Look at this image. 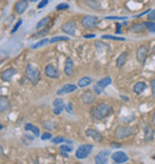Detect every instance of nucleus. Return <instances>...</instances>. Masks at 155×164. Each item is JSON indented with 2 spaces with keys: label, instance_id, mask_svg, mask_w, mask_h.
Instances as JSON below:
<instances>
[{
  "label": "nucleus",
  "instance_id": "37",
  "mask_svg": "<svg viewBox=\"0 0 155 164\" xmlns=\"http://www.w3.org/2000/svg\"><path fill=\"white\" fill-rule=\"evenodd\" d=\"M43 127L47 128V130H53L54 123L51 122V121H46V122H43Z\"/></svg>",
  "mask_w": 155,
  "mask_h": 164
},
{
  "label": "nucleus",
  "instance_id": "25",
  "mask_svg": "<svg viewBox=\"0 0 155 164\" xmlns=\"http://www.w3.org/2000/svg\"><path fill=\"white\" fill-rule=\"evenodd\" d=\"M49 22H50V17H44V18H42V19L36 24V29L40 30V29H42V28H44Z\"/></svg>",
  "mask_w": 155,
  "mask_h": 164
},
{
  "label": "nucleus",
  "instance_id": "22",
  "mask_svg": "<svg viewBox=\"0 0 155 164\" xmlns=\"http://www.w3.org/2000/svg\"><path fill=\"white\" fill-rule=\"evenodd\" d=\"M146 89H147V84L144 82H137L135 85H134V92L137 94V95L142 94Z\"/></svg>",
  "mask_w": 155,
  "mask_h": 164
},
{
  "label": "nucleus",
  "instance_id": "23",
  "mask_svg": "<svg viewBox=\"0 0 155 164\" xmlns=\"http://www.w3.org/2000/svg\"><path fill=\"white\" fill-rule=\"evenodd\" d=\"M92 83V78H90V77H82L80 78V80L78 82V86L79 88H85V86H87Z\"/></svg>",
  "mask_w": 155,
  "mask_h": 164
},
{
  "label": "nucleus",
  "instance_id": "4",
  "mask_svg": "<svg viewBox=\"0 0 155 164\" xmlns=\"http://www.w3.org/2000/svg\"><path fill=\"white\" fill-rule=\"evenodd\" d=\"M92 151H93V145H91V144H82L75 151V157L78 158V159H85V158H87L91 155Z\"/></svg>",
  "mask_w": 155,
  "mask_h": 164
},
{
  "label": "nucleus",
  "instance_id": "46",
  "mask_svg": "<svg viewBox=\"0 0 155 164\" xmlns=\"http://www.w3.org/2000/svg\"><path fill=\"white\" fill-rule=\"evenodd\" d=\"M152 126L155 128V111H154V114H153V117H152Z\"/></svg>",
  "mask_w": 155,
  "mask_h": 164
},
{
  "label": "nucleus",
  "instance_id": "17",
  "mask_svg": "<svg viewBox=\"0 0 155 164\" xmlns=\"http://www.w3.org/2000/svg\"><path fill=\"white\" fill-rule=\"evenodd\" d=\"M10 108H11L10 100L7 98L6 96H0V113L4 114V113H6Z\"/></svg>",
  "mask_w": 155,
  "mask_h": 164
},
{
  "label": "nucleus",
  "instance_id": "51",
  "mask_svg": "<svg viewBox=\"0 0 155 164\" xmlns=\"http://www.w3.org/2000/svg\"><path fill=\"white\" fill-rule=\"evenodd\" d=\"M31 3H36V1H38V0H30Z\"/></svg>",
  "mask_w": 155,
  "mask_h": 164
},
{
  "label": "nucleus",
  "instance_id": "13",
  "mask_svg": "<svg viewBox=\"0 0 155 164\" xmlns=\"http://www.w3.org/2000/svg\"><path fill=\"white\" fill-rule=\"evenodd\" d=\"M44 73L48 78H53V79H57L59 78V71L55 67L54 65H47L44 69Z\"/></svg>",
  "mask_w": 155,
  "mask_h": 164
},
{
  "label": "nucleus",
  "instance_id": "30",
  "mask_svg": "<svg viewBox=\"0 0 155 164\" xmlns=\"http://www.w3.org/2000/svg\"><path fill=\"white\" fill-rule=\"evenodd\" d=\"M144 27L148 31L155 34V22H144Z\"/></svg>",
  "mask_w": 155,
  "mask_h": 164
},
{
  "label": "nucleus",
  "instance_id": "32",
  "mask_svg": "<svg viewBox=\"0 0 155 164\" xmlns=\"http://www.w3.org/2000/svg\"><path fill=\"white\" fill-rule=\"evenodd\" d=\"M153 134H154V131L152 127H147L146 128V140H150L153 138Z\"/></svg>",
  "mask_w": 155,
  "mask_h": 164
},
{
  "label": "nucleus",
  "instance_id": "20",
  "mask_svg": "<svg viewBox=\"0 0 155 164\" xmlns=\"http://www.w3.org/2000/svg\"><path fill=\"white\" fill-rule=\"evenodd\" d=\"M111 83H112L111 77H104L103 79L98 80V83H97V86H98L99 89H105V88H106V86H109Z\"/></svg>",
  "mask_w": 155,
  "mask_h": 164
},
{
  "label": "nucleus",
  "instance_id": "42",
  "mask_svg": "<svg viewBox=\"0 0 155 164\" xmlns=\"http://www.w3.org/2000/svg\"><path fill=\"white\" fill-rule=\"evenodd\" d=\"M66 110H67L68 113L72 114V113H73V104H72V103H68L67 107H66Z\"/></svg>",
  "mask_w": 155,
  "mask_h": 164
},
{
  "label": "nucleus",
  "instance_id": "2",
  "mask_svg": "<svg viewBox=\"0 0 155 164\" xmlns=\"http://www.w3.org/2000/svg\"><path fill=\"white\" fill-rule=\"evenodd\" d=\"M25 75L27 78L34 85H36L37 83L40 82V78H41V72L40 69L35 65V64H27V69H25Z\"/></svg>",
  "mask_w": 155,
  "mask_h": 164
},
{
  "label": "nucleus",
  "instance_id": "41",
  "mask_svg": "<svg viewBox=\"0 0 155 164\" xmlns=\"http://www.w3.org/2000/svg\"><path fill=\"white\" fill-rule=\"evenodd\" d=\"M48 3H49V0H42L40 4H38V8H43V7H46L48 5Z\"/></svg>",
  "mask_w": 155,
  "mask_h": 164
},
{
  "label": "nucleus",
  "instance_id": "16",
  "mask_svg": "<svg viewBox=\"0 0 155 164\" xmlns=\"http://www.w3.org/2000/svg\"><path fill=\"white\" fill-rule=\"evenodd\" d=\"M53 107H54V113L56 115H59L62 113V110L65 109V102L62 98H55L54 102H53Z\"/></svg>",
  "mask_w": 155,
  "mask_h": 164
},
{
  "label": "nucleus",
  "instance_id": "48",
  "mask_svg": "<svg viewBox=\"0 0 155 164\" xmlns=\"http://www.w3.org/2000/svg\"><path fill=\"white\" fill-rule=\"evenodd\" d=\"M122 98H123V100H124V101H128V98H127V97H125V96H121Z\"/></svg>",
  "mask_w": 155,
  "mask_h": 164
},
{
  "label": "nucleus",
  "instance_id": "39",
  "mask_svg": "<svg viewBox=\"0 0 155 164\" xmlns=\"http://www.w3.org/2000/svg\"><path fill=\"white\" fill-rule=\"evenodd\" d=\"M148 21L149 22L155 21V8L154 10H150V12H149V14H148Z\"/></svg>",
  "mask_w": 155,
  "mask_h": 164
},
{
  "label": "nucleus",
  "instance_id": "26",
  "mask_svg": "<svg viewBox=\"0 0 155 164\" xmlns=\"http://www.w3.org/2000/svg\"><path fill=\"white\" fill-rule=\"evenodd\" d=\"M85 4H86L87 6L91 7V8H95V10L100 8V4H99L98 1H95V0H86Z\"/></svg>",
  "mask_w": 155,
  "mask_h": 164
},
{
  "label": "nucleus",
  "instance_id": "40",
  "mask_svg": "<svg viewBox=\"0 0 155 164\" xmlns=\"http://www.w3.org/2000/svg\"><path fill=\"white\" fill-rule=\"evenodd\" d=\"M150 88H152V94H153V97H155V78H153L150 80Z\"/></svg>",
  "mask_w": 155,
  "mask_h": 164
},
{
  "label": "nucleus",
  "instance_id": "9",
  "mask_svg": "<svg viewBox=\"0 0 155 164\" xmlns=\"http://www.w3.org/2000/svg\"><path fill=\"white\" fill-rule=\"evenodd\" d=\"M29 7V1L27 0H18L16 4H14V12L17 14L24 13Z\"/></svg>",
  "mask_w": 155,
  "mask_h": 164
},
{
  "label": "nucleus",
  "instance_id": "28",
  "mask_svg": "<svg viewBox=\"0 0 155 164\" xmlns=\"http://www.w3.org/2000/svg\"><path fill=\"white\" fill-rule=\"evenodd\" d=\"M101 38H103V40H114V41H125V38H124V37L112 36V35H104Z\"/></svg>",
  "mask_w": 155,
  "mask_h": 164
},
{
  "label": "nucleus",
  "instance_id": "15",
  "mask_svg": "<svg viewBox=\"0 0 155 164\" xmlns=\"http://www.w3.org/2000/svg\"><path fill=\"white\" fill-rule=\"evenodd\" d=\"M74 73V62L70 58H66L65 61V74L67 77H70Z\"/></svg>",
  "mask_w": 155,
  "mask_h": 164
},
{
  "label": "nucleus",
  "instance_id": "21",
  "mask_svg": "<svg viewBox=\"0 0 155 164\" xmlns=\"http://www.w3.org/2000/svg\"><path fill=\"white\" fill-rule=\"evenodd\" d=\"M127 59H128V53H127V52H123V53L117 58V60H116V66H117L118 69H121L122 66L125 64Z\"/></svg>",
  "mask_w": 155,
  "mask_h": 164
},
{
  "label": "nucleus",
  "instance_id": "36",
  "mask_svg": "<svg viewBox=\"0 0 155 164\" xmlns=\"http://www.w3.org/2000/svg\"><path fill=\"white\" fill-rule=\"evenodd\" d=\"M69 8V5L68 4H59L57 6H56V10L57 11H62V10H68Z\"/></svg>",
  "mask_w": 155,
  "mask_h": 164
},
{
  "label": "nucleus",
  "instance_id": "24",
  "mask_svg": "<svg viewBox=\"0 0 155 164\" xmlns=\"http://www.w3.org/2000/svg\"><path fill=\"white\" fill-rule=\"evenodd\" d=\"M25 131H31V132L34 133L36 137H40V136H41L40 130H38L36 126H34L32 123H27V125H25Z\"/></svg>",
  "mask_w": 155,
  "mask_h": 164
},
{
  "label": "nucleus",
  "instance_id": "31",
  "mask_svg": "<svg viewBox=\"0 0 155 164\" xmlns=\"http://www.w3.org/2000/svg\"><path fill=\"white\" fill-rule=\"evenodd\" d=\"M68 40L69 38H68L67 36H55V37L49 40V43H55V42H60V41H68Z\"/></svg>",
  "mask_w": 155,
  "mask_h": 164
},
{
  "label": "nucleus",
  "instance_id": "33",
  "mask_svg": "<svg viewBox=\"0 0 155 164\" xmlns=\"http://www.w3.org/2000/svg\"><path fill=\"white\" fill-rule=\"evenodd\" d=\"M60 150L62 151V152H72V151H73V147H72V146H70V145H65V144H63V145H61L60 146Z\"/></svg>",
  "mask_w": 155,
  "mask_h": 164
},
{
  "label": "nucleus",
  "instance_id": "14",
  "mask_svg": "<svg viewBox=\"0 0 155 164\" xmlns=\"http://www.w3.org/2000/svg\"><path fill=\"white\" fill-rule=\"evenodd\" d=\"M78 89V86L75 85V84H66V85H63L61 89L57 90V95L61 96V95H66V94H70V92H73L75 90Z\"/></svg>",
  "mask_w": 155,
  "mask_h": 164
},
{
  "label": "nucleus",
  "instance_id": "18",
  "mask_svg": "<svg viewBox=\"0 0 155 164\" xmlns=\"http://www.w3.org/2000/svg\"><path fill=\"white\" fill-rule=\"evenodd\" d=\"M85 133H86V136H87V137L92 138L94 141H98V143H101V141H103V136H101L98 131L90 128V130H86Z\"/></svg>",
  "mask_w": 155,
  "mask_h": 164
},
{
  "label": "nucleus",
  "instance_id": "3",
  "mask_svg": "<svg viewBox=\"0 0 155 164\" xmlns=\"http://www.w3.org/2000/svg\"><path fill=\"white\" fill-rule=\"evenodd\" d=\"M135 133V130L131 127H125V126H118L115 131V138L118 140H123L127 138L131 137Z\"/></svg>",
  "mask_w": 155,
  "mask_h": 164
},
{
  "label": "nucleus",
  "instance_id": "38",
  "mask_svg": "<svg viewBox=\"0 0 155 164\" xmlns=\"http://www.w3.org/2000/svg\"><path fill=\"white\" fill-rule=\"evenodd\" d=\"M48 31H49V28H44V29H43L42 31H38L37 34H35L34 37H38V36H42V35H46Z\"/></svg>",
  "mask_w": 155,
  "mask_h": 164
},
{
  "label": "nucleus",
  "instance_id": "50",
  "mask_svg": "<svg viewBox=\"0 0 155 164\" xmlns=\"http://www.w3.org/2000/svg\"><path fill=\"white\" fill-rule=\"evenodd\" d=\"M34 164H40V163H38V161H34Z\"/></svg>",
  "mask_w": 155,
  "mask_h": 164
},
{
  "label": "nucleus",
  "instance_id": "35",
  "mask_svg": "<svg viewBox=\"0 0 155 164\" xmlns=\"http://www.w3.org/2000/svg\"><path fill=\"white\" fill-rule=\"evenodd\" d=\"M22 23H23V19H18V22H17V23H16V24L13 25V29H12V31H11L12 34H14V33H16V31L19 29V27L22 25Z\"/></svg>",
  "mask_w": 155,
  "mask_h": 164
},
{
  "label": "nucleus",
  "instance_id": "27",
  "mask_svg": "<svg viewBox=\"0 0 155 164\" xmlns=\"http://www.w3.org/2000/svg\"><path fill=\"white\" fill-rule=\"evenodd\" d=\"M51 141L54 144H62V143H68V144H72V141L70 140H68V139H66V138L63 137H55L51 139Z\"/></svg>",
  "mask_w": 155,
  "mask_h": 164
},
{
  "label": "nucleus",
  "instance_id": "29",
  "mask_svg": "<svg viewBox=\"0 0 155 164\" xmlns=\"http://www.w3.org/2000/svg\"><path fill=\"white\" fill-rule=\"evenodd\" d=\"M47 43H49V40H48V38H43V40H41V41H38L37 43H35V44H32V46H31V48H32V49H37V48L46 46Z\"/></svg>",
  "mask_w": 155,
  "mask_h": 164
},
{
  "label": "nucleus",
  "instance_id": "8",
  "mask_svg": "<svg viewBox=\"0 0 155 164\" xmlns=\"http://www.w3.org/2000/svg\"><path fill=\"white\" fill-rule=\"evenodd\" d=\"M111 158H112V161H114L116 164H123V163H125V162H128V159H129L128 156H127V153L123 152V151L114 152V153L111 155Z\"/></svg>",
  "mask_w": 155,
  "mask_h": 164
},
{
  "label": "nucleus",
  "instance_id": "11",
  "mask_svg": "<svg viewBox=\"0 0 155 164\" xmlns=\"http://www.w3.org/2000/svg\"><path fill=\"white\" fill-rule=\"evenodd\" d=\"M16 69L13 67H8V69H4L2 72H1V74H0V78H1V80H4V82H10L12 78H13V75L16 74Z\"/></svg>",
  "mask_w": 155,
  "mask_h": 164
},
{
  "label": "nucleus",
  "instance_id": "34",
  "mask_svg": "<svg viewBox=\"0 0 155 164\" xmlns=\"http://www.w3.org/2000/svg\"><path fill=\"white\" fill-rule=\"evenodd\" d=\"M41 139H42V140H49V139H53V136H51V133H49V132H44V133L41 136Z\"/></svg>",
  "mask_w": 155,
  "mask_h": 164
},
{
  "label": "nucleus",
  "instance_id": "7",
  "mask_svg": "<svg viewBox=\"0 0 155 164\" xmlns=\"http://www.w3.org/2000/svg\"><path fill=\"white\" fill-rule=\"evenodd\" d=\"M61 30L67 35H70V36H74L75 35V30H76V23L74 21H69L67 23H65L62 27H61Z\"/></svg>",
  "mask_w": 155,
  "mask_h": 164
},
{
  "label": "nucleus",
  "instance_id": "10",
  "mask_svg": "<svg viewBox=\"0 0 155 164\" xmlns=\"http://www.w3.org/2000/svg\"><path fill=\"white\" fill-rule=\"evenodd\" d=\"M81 101L85 104H92L95 101V94L93 91H84L82 95H81Z\"/></svg>",
  "mask_w": 155,
  "mask_h": 164
},
{
  "label": "nucleus",
  "instance_id": "12",
  "mask_svg": "<svg viewBox=\"0 0 155 164\" xmlns=\"http://www.w3.org/2000/svg\"><path fill=\"white\" fill-rule=\"evenodd\" d=\"M110 152L108 150L100 151L94 157V164H108V157Z\"/></svg>",
  "mask_w": 155,
  "mask_h": 164
},
{
  "label": "nucleus",
  "instance_id": "43",
  "mask_svg": "<svg viewBox=\"0 0 155 164\" xmlns=\"http://www.w3.org/2000/svg\"><path fill=\"white\" fill-rule=\"evenodd\" d=\"M122 30H121V24L119 23H117L116 24V34H121Z\"/></svg>",
  "mask_w": 155,
  "mask_h": 164
},
{
  "label": "nucleus",
  "instance_id": "52",
  "mask_svg": "<svg viewBox=\"0 0 155 164\" xmlns=\"http://www.w3.org/2000/svg\"><path fill=\"white\" fill-rule=\"evenodd\" d=\"M153 52H154V54H155V47L153 48Z\"/></svg>",
  "mask_w": 155,
  "mask_h": 164
},
{
  "label": "nucleus",
  "instance_id": "6",
  "mask_svg": "<svg viewBox=\"0 0 155 164\" xmlns=\"http://www.w3.org/2000/svg\"><path fill=\"white\" fill-rule=\"evenodd\" d=\"M149 49L147 46H141V47L137 48L136 50V59L140 64H144L146 59H147V55H148Z\"/></svg>",
  "mask_w": 155,
  "mask_h": 164
},
{
  "label": "nucleus",
  "instance_id": "5",
  "mask_svg": "<svg viewBox=\"0 0 155 164\" xmlns=\"http://www.w3.org/2000/svg\"><path fill=\"white\" fill-rule=\"evenodd\" d=\"M98 23H99V18L97 16L87 14V16H84L81 18V25L86 29H93V28L97 27Z\"/></svg>",
  "mask_w": 155,
  "mask_h": 164
},
{
  "label": "nucleus",
  "instance_id": "19",
  "mask_svg": "<svg viewBox=\"0 0 155 164\" xmlns=\"http://www.w3.org/2000/svg\"><path fill=\"white\" fill-rule=\"evenodd\" d=\"M129 30L131 31V33H143L144 30H147L146 27H144V23H134V24H131L130 28H129Z\"/></svg>",
  "mask_w": 155,
  "mask_h": 164
},
{
  "label": "nucleus",
  "instance_id": "47",
  "mask_svg": "<svg viewBox=\"0 0 155 164\" xmlns=\"http://www.w3.org/2000/svg\"><path fill=\"white\" fill-rule=\"evenodd\" d=\"M94 90H95V92H97V94H100L101 89H99V88H98L97 85H95V86H94Z\"/></svg>",
  "mask_w": 155,
  "mask_h": 164
},
{
  "label": "nucleus",
  "instance_id": "53",
  "mask_svg": "<svg viewBox=\"0 0 155 164\" xmlns=\"http://www.w3.org/2000/svg\"><path fill=\"white\" fill-rule=\"evenodd\" d=\"M0 3H1V0H0Z\"/></svg>",
  "mask_w": 155,
  "mask_h": 164
},
{
  "label": "nucleus",
  "instance_id": "45",
  "mask_svg": "<svg viewBox=\"0 0 155 164\" xmlns=\"http://www.w3.org/2000/svg\"><path fill=\"white\" fill-rule=\"evenodd\" d=\"M94 36H95L94 34H87V35H85L84 37H85V38H93Z\"/></svg>",
  "mask_w": 155,
  "mask_h": 164
},
{
  "label": "nucleus",
  "instance_id": "1",
  "mask_svg": "<svg viewBox=\"0 0 155 164\" xmlns=\"http://www.w3.org/2000/svg\"><path fill=\"white\" fill-rule=\"evenodd\" d=\"M112 111H114V109H112V107L109 103L101 102L95 104L94 107L91 108V115L95 120H104L109 115H111Z\"/></svg>",
  "mask_w": 155,
  "mask_h": 164
},
{
  "label": "nucleus",
  "instance_id": "49",
  "mask_svg": "<svg viewBox=\"0 0 155 164\" xmlns=\"http://www.w3.org/2000/svg\"><path fill=\"white\" fill-rule=\"evenodd\" d=\"M2 128H4V126H2V125H1V123H0V131L2 130Z\"/></svg>",
  "mask_w": 155,
  "mask_h": 164
},
{
  "label": "nucleus",
  "instance_id": "44",
  "mask_svg": "<svg viewBox=\"0 0 155 164\" xmlns=\"http://www.w3.org/2000/svg\"><path fill=\"white\" fill-rule=\"evenodd\" d=\"M106 19H127V17H106Z\"/></svg>",
  "mask_w": 155,
  "mask_h": 164
}]
</instances>
